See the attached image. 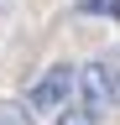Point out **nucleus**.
I'll use <instances>...</instances> for the list:
<instances>
[{
    "label": "nucleus",
    "instance_id": "nucleus-1",
    "mask_svg": "<svg viewBox=\"0 0 120 125\" xmlns=\"http://www.w3.org/2000/svg\"><path fill=\"white\" fill-rule=\"evenodd\" d=\"M73 78H78V68L52 62V68L32 83V94H26V109H37V115H57V109L73 99Z\"/></svg>",
    "mask_w": 120,
    "mask_h": 125
},
{
    "label": "nucleus",
    "instance_id": "nucleus-2",
    "mask_svg": "<svg viewBox=\"0 0 120 125\" xmlns=\"http://www.w3.org/2000/svg\"><path fill=\"white\" fill-rule=\"evenodd\" d=\"M73 89L84 94V115L99 120L104 109L115 104V68H110V62H84L78 78H73Z\"/></svg>",
    "mask_w": 120,
    "mask_h": 125
},
{
    "label": "nucleus",
    "instance_id": "nucleus-3",
    "mask_svg": "<svg viewBox=\"0 0 120 125\" xmlns=\"http://www.w3.org/2000/svg\"><path fill=\"white\" fill-rule=\"evenodd\" d=\"M78 16H104V21H120V0H73Z\"/></svg>",
    "mask_w": 120,
    "mask_h": 125
},
{
    "label": "nucleus",
    "instance_id": "nucleus-4",
    "mask_svg": "<svg viewBox=\"0 0 120 125\" xmlns=\"http://www.w3.org/2000/svg\"><path fill=\"white\" fill-rule=\"evenodd\" d=\"M0 125H32L26 104H21V99H0Z\"/></svg>",
    "mask_w": 120,
    "mask_h": 125
},
{
    "label": "nucleus",
    "instance_id": "nucleus-5",
    "mask_svg": "<svg viewBox=\"0 0 120 125\" xmlns=\"http://www.w3.org/2000/svg\"><path fill=\"white\" fill-rule=\"evenodd\" d=\"M52 125H94V120H89L84 109H57V120H52Z\"/></svg>",
    "mask_w": 120,
    "mask_h": 125
}]
</instances>
